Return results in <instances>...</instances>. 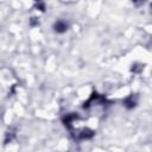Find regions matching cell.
I'll return each instance as SVG.
<instances>
[{
    "instance_id": "cell-1",
    "label": "cell",
    "mask_w": 152,
    "mask_h": 152,
    "mask_svg": "<svg viewBox=\"0 0 152 152\" xmlns=\"http://www.w3.org/2000/svg\"><path fill=\"white\" fill-rule=\"evenodd\" d=\"M56 31L57 32H63V31H65V28H66V25H64V24H62L61 21L59 23H57L56 24Z\"/></svg>"
}]
</instances>
